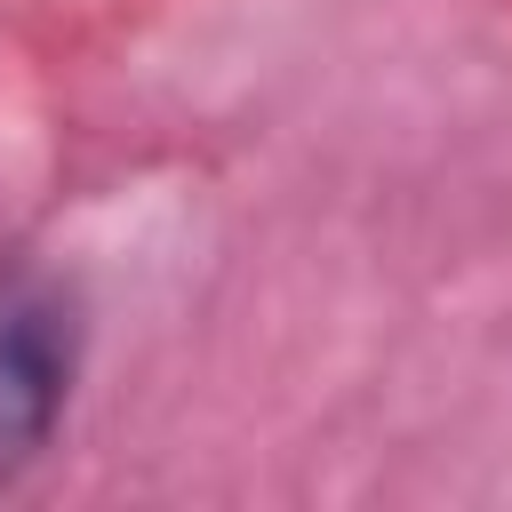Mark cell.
<instances>
[{
    "instance_id": "obj_1",
    "label": "cell",
    "mask_w": 512,
    "mask_h": 512,
    "mask_svg": "<svg viewBox=\"0 0 512 512\" xmlns=\"http://www.w3.org/2000/svg\"><path fill=\"white\" fill-rule=\"evenodd\" d=\"M80 376V296L8 256L0 264V480H16L64 424Z\"/></svg>"
}]
</instances>
